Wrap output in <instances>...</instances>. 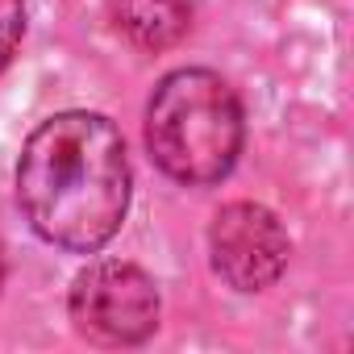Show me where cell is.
<instances>
[{
  "label": "cell",
  "mask_w": 354,
  "mask_h": 354,
  "mask_svg": "<svg viewBox=\"0 0 354 354\" xmlns=\"http://www.w3.org/2000/svg\"><path fill=\"white\" fill-rule=\"evenodd\" d=\"M71 321L100 346H138L158 329V288L142 267L100 259L71 283Z\"/></svg>",
  "instance_id": "3"
},
{
  "label": "cell",
  "mask_w": 354,
  "mask_h": 354,
  "mask_svg": "<svg viewBox=\"0 0 354 354\" xmlns=\"http://www.w3.org/2000/svg\"><path fill=\"white\" fill-rule=\"evenodd\" d=\"M26 34V0H0V71H5Z\"/></svg>",
  "instance_id": "6"
},
{
  "label": "cell",
  "mask_w": 354,
  "mask_h": 354,
  "mask_svg": "<svg viewBox=\"0 0 354 354\" xmlns=\"http://www.w3.org/2000/svg\"><path fill=\"white\" fill-rule=\"evenodd\" d=\"M150 158L188 188L221 184L242 154V104L234 88L205 67L171 71L146 109Z\"/></svg>",
  "instance_id": "2"
},
{
  "label": "cell",
  "mask_w": 354,
  "mask_h": 354,
  "mask_svg": "<svg viewBox=\"0 0 354 354\" xmlns=\"http://www.w3.org/2000/svg\"><path fill=\"white\" fill-rule=\"evenodd\" d=\"M0 279H5V259H0Z\"/></svg>",
  "instance_id": "7"
},
{
  "label": "cell",
  "mask_w": 354,
  "mask_h": 354,
  "mask_svg": "<svg viewBox=\"0 0 354 354\" xmlns=\"http://www.w3.org/2000/svg\"><path fill=\"white\" fill-rule=\"evenodd\" d=\"M17 201L38 238L71 254H96L125 221L129 158L100 113L42 121L17 162Z\"/></svg>",
  "instance_id": "1"
},
{
  "label": "cell",
  "mask_w": 354,
  "mask_h": 354,
  "mask_svg": "<svg viewBox=\"0 0 354 354\" xmlns=\"http://www.w3.org/2000/svg\"><path fill=\"white\" fill-rule=\"evenodd\" d=\"M109 13L138 50H167L192 26L188 0H109Z\"/></svg>",
  "instance_id": "5"
},
{
  "label": "cell",
  "mask_w": 354,
  "mask_h": 354,
  "mask_svg": "<svg viewBox=\"0 0 354 354\" xmlns=\"http://www.w3.org/2000/svg\"><path fill=\"white\" fill-rule=\"evenodd\" d=\"M288 254H292V242H288V234H283V225L271 209L238 201V205H225L213 217L209 259H213V271L234 292L271 288L283 275Z\"/></svg>",
  "instance_id": "4"
}]
</instances>
